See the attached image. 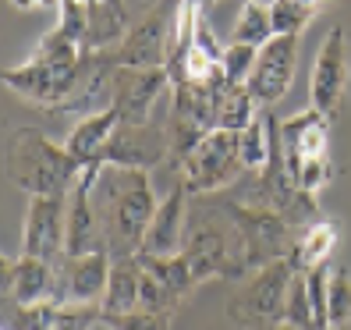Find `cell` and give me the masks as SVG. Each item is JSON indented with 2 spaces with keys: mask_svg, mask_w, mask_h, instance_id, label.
Listing matches in <instances>:
<instances>
[{
  "mask_svg": "<svg viewBox=\"0 0 351 330\" xmlns=\"http://www.w3.org/2000/svg\"><path fill=\"white\" fill-rule=\"evenodd\" d=\"M178 0H156L128 25L125 39L107 50L114 64L121 68H167L171 50V29H174Z\"/></svg>",
  "mask_w": 351,
  "mask_h": 330,
  "instance_id": "8992f818",
  "label": "cell"
},
{
  "mask_svg": "<svg viewBox=\"0 0 351 330\" xmlns=\"http://www.w3.org/2000/svg\"><path fill=\"white\" fill-rule=\"evenodd\" d=\"M319 0H274L270 14H274V32L277 36H302L308 22L316 18Z\"/></svg>",
  "mask_w": 351,
  "mask_h": 330,
  "instance_id": "603a6c76",
  "label": "cell"
},
{
  "mask_svg": "<svg viewBox=\"0 0 351 330\" xmlns=\"http://www.w3.org/2000/svg\"><path fill=\"white\" fill-rule=\"evenodd\" d=\"M241 163L245 171H263L274 153V107H263V114L252 121L245 132H238Z\"/></svg>",
  "mask_w": 351,
  "mask_h": 330,
  "instance_id": "ffe728a7",
  "label": "cell"
},
{
  "mask_svg": "<svg viewBox=\"0 0 351 330\" xmlns=\"http://www.w3.org/2000/svg\"><path fill=\"white\" fill-rule=\"evenodd\" d=\"M64 206L68 196H32L29 210H25V224H22V252L47 259V263H60L64 252Z\"/></svg>",
  "mask_w": 351,
  "mask_h": 330,
  "instance_id": "30bf717a",
  "label": "cell"
},
{
  "mask_svg": "<svg viewBox=\"0 0 351 330\" xmlns=\"http://www.w3.org/2000/svg\"><path fill=\"white\" fill-rule=\"evenodd\" d=\"M277 32H274V14L270 4L263 0H245L238 18H234V32H231V43H245V47H256L263 50Z\"/></svg>",
  "mask_w": 351,
  "mask_h": 330,
  "instance_id": "7402d4cb",
  "label": "cell"
},
{
  "mask_svg": "<svg viewBox=\"0 0 351 330\" xmlns=\"http://www.w3.org/2000/svg\"><path fill=\"white\" fill-rule=\"evenodd\" d=\"M138 259H142V266H146V270L163 287H167V295L174 298L178 309L189 302V295L199 287V281L192 274V263H189V256H184V252H178V256H142L138 252Z\"/></svg>",
  "mask_w": 351,
  "mask_h": 330,
  "instance_id": "d6986e66",
  "label": "cell"
},
{
  "mask_svg": "<svg viewBox=\"0 0 351 330\" xmlns=\"http://www.w3.org/2000/svg\"><path fill=\"white\" fill-rule=\"evenodd\" d=\"M89 4H93V0H89Z\"/></svg>",
  "mask_w": 351,
  "mask_h": 330,
  "instance_id": "836d02e7",
  "label": "cell"
},
{
  "mask_svg": "<svg viewBox=\"0 0 351 330\" xmlns=\"http://www.w3.org/2000/svg\"><path fill=\"white\" fill-rule=\"evenodd\" d=\"M330 125H334V121L319 110H313V107L280 121L284 156H287L291 174L298 167H305L308 160H326L330 156Z\"/></svg>",
  "mask_w": 351,
  "mask_h": 330,
  "instance_id": "9a60e30c",
  "label": "cell"
},
{
  "mask_svg": "<svg viewBox=\"0 0 351 330\" xmlns=\"http://www.w3.org/2000/svg\"><path fill=\"white\" fill-rule=\"evenodd\" d=\"M93 330H110V327H107V323H103V320H99V323H96Z\"/></svg>",
  "mask_w": 351,
  "mask_h": 330,
  "instance_id": "1f68e13d",
  "label": "cell"
},
{
  "mask_svg": "<svg viewBox=\"0 0 351 330\" xmlns=\"http://www.w3.org/2000/svg\"><path fill=\"white\" fill-rule=\"evenodd\" d=\"M110 281V252L89 256H64L57 263V287L53 305H103Z\"/></svg>",
  "mask_w": 351,
  "mask_h": 330,
  "instance_id": "8fae6325",
  "label": "cell"
},
{
  "mask_svg": "<svg viewBox=\"0 0 351 330\" xmlns=\"http://www.w3.org/2000/svg\"><path fill=\"white\" fill-rule=\"evenodd\" d=\"M291 281H295V270L287 259H274L245 281H234L231 295H227V320L241 330H263V327L280 323Z\"/></svg>",
  "mask_w": 351,
  "mask_h": 330,
  "instance_id": "277c9868",
  "label": "cell"
},
{
  "mask_svg": "<svg viewBox=\"0 0 351 330\" xmlns=\"http://www.w3.org/2000/svg\"><path fill=\"white\" fill-rule=\"evenodd\" d=\"M298 64V36H274L256 57L249 75V93L259 99V107H277L287 96Z\"/></svg>",
  "mask_w": 351,
  "mask_h": 330,
  "instance_id": "7c38bea8",
  "label": "cell"
},
{
  "mask_svg": "<svg viewBox=\"0 0 351 330\" xmlns=\"http://www.w3.org/2000/svg\"><path fill=\"white\" fill-rule=\"evenodd\" d=\"M110 330H171V313H146V309H132V313H103L99 316Z\"/></svg>",
  "mask_w": 351,
  "mask_h": 330,
  "instance_id": "4316f807",
  "label": "cell"
},
{
  "mask_svg": "<svg viewBox=\"0 0 351 330\" xmlns=\"http://www.w3.org/2000/svg\"><path fill=\"white\" fill-rule=\"evenodd\" d=\"M259 114H263V107H259V99L249 93V86H227L220 93V103H217V128L245 132Z\"/></svg>",
  "mask_w": 351,
  "mask_h": 330,
  "instance_id": "44dd1931",
  "label": "cell"
},
{
  "mask_svg": "<svg viewBox=\"0 0 351 330\" xmlns=\"http://www.w3.org/2000/svg\"><path fill=\"white\" fill-rule=\"evenodd\" d=\"M189 206H192V196L178 181L156 206L153 224H149L146 238H142V256H178L184 249V238H189Z\"/></svg>",
  "mask_w": 351,
  "mask_h": 330,
  "instance_id": "4fadbf2b",
  "label": "cell"
},
{
  "mask_svg": "<svg viewBox=\"0 0 351 330\" xmlns=\"http://www.w3.org/2000/svg\"><path fill=\"white\" fill-rule=\"evenodd\" d=\"M142 259L138 256H110V281L103 295V313H132L142 302Z\"/></svg>",
  "mask_w": 351,
  "mask_h": 330,
  "instance_id": "2e32d148",
  "label": "cell"
},
{
  "mask_svg": "<svg viewBox=\"0 0 351 330\" xmlns=\"http://www.w3.org/2000/svg\"><path fill=\"white\" fill-rule=\"evenodd\" d=\"M189 4H199V8H206V4H213V0H189Z\"/></svg>",
  "mask_w": 351,
  "mask_h": 330,
  "instance_id": "4dcf8cb0",
  "label": "cell"
},
{
  "mask_svg": "<svg viewBox=\"0 0 351 330\" xmlns=\"http://www.w3.org/2000/svg\"><path fill=\"white\" fill-rule=\"evenodd\" d=\"M171 99L167 68H121L114 71V110L121 121L149 125L160 103Z\"/></svg>",
  "mask_w": 351,
  "mask_h": 330,
  "instance_id": "ba28073f",
  "label": "cell"
},
{
  "mask_svg": "<svg viewBox=\"0 0 351 330\" xmlns=\"http://www.w3.org/2000/svg\"><path fill=\"white\" fill-rule=\"evenodd\" d=\"M334 249H337V220L323 217L295 238L291 252H287V263H291L295 274H308V270H316V266L334 259Z\"/></svg>",
  "mask_w": 351,
  "mask_h": 330,
  "instance_id": "ac0fdd59",
  "label": "cell"
},
{
  "mask_svg": "<svg viewBox=\"0 0 351 330\" xmlns=\"http://www.w3.org/2000/svg\"><path fill=\"white\" fill-rule=\"evenodd\" d=\"M57 287V266L36 256H4V274H0V292L8 302L18 305H43L53 302Z\"/></svg>",
  "mask_w": 351,
  "mask_h": 330,
  "instance_id": "5bb4252c",
  "label": "cell"
},
{
  "mask_svg": "<svg viewBox=\"0 0 351 330\" xmlns=\"http://www.w3.org/2000/svg\"><path fill=\"white\" fill-rule=\"evenodd\" d=\"M156 192L149 171L138 167H117V163H99V174L93 181V210L107 238L110 256H138L142 238H146L153 213H156Z\"/></svg>",
  "mask_w": 351,
  "mask_h": 330,
  "instance_id": "6da1fadb",
  "label": "cell"
},
{
  "mask_svg": "<svg viewBox=\"0 0 351 330\" xmlns=\"http://www.w3.org/2000/svg\"><path fill=\"white\" fill-rule=\"evenodd\" d=\"M284 323H295V327H305V330H319L316 327V313H313V302H308V292H305V274H295L291 287H287Z\"/></svg>",
  "mask_w": 351,
  "mask_h": 330,
  "instance_id": "484cf974",
  "label": "cell"
},
{
  "mask_svg": "<svg viewBox=\"0 0 351 330\" xmlns=\"http://www.w3.org/2000/svg\"><path fill=\"white\" fill-rule=\"evenodd\" d=\"M57 29L64 32L71 43L86 50V32H89V0H60L57 8Z\"/></svg>",
  "mask_w": 351,
  "mask_h": 330,
  "instance_id": "d4e9b609",
  "label": "cell"
},
{
  "mask_svg": "<svg viewBox=\"0 0 351 330\" xmlns=\"http://www.w3.org/2000/svg\"><path fill=\"white\" fill-rule=\"evenodd\" d=\"M348 82H351V57H348V36L344 29H330L323 47L316 54L313 78H308V107L337 121L348 99Z\"/></svg>",
  "mask_w": 351,
  "mask_h": 330,
  "instance_id": "52a82bcc",
  "label": "cell"
},
{
  "mask_svg": "<svg viewBox=\"0 0 351 330\" xmlns=\"http://www.w3.org/2000/svg\"><path fill=\"white\" fill-rule=\"evenodd\" d=\"M11 4L22 11H50V8H60V0H11Z\"/></svg>",
  "mask_w": 351,
  "mask_h": 330,
  "instance_id": "f1b7e54d",
  "label": "cell"
},
{
  "mask_svg": "<svg viewBox=\"0 0 351 330\" xmlns=\"http://www.w3.org/2000/svg\"><path fill=\"white\" fill-rule=\"evenodd\" d=\"M263 330H305V327H295V323H284V320H280V323H274V327H263Z\"/></svg>",
  "mask_w": 351,
  "mask_h": 330,
  "instance_id": "f546056e",
  "label": "cell"
},
{
  "mask_svg": "<svg viewBox=\"0 0 351 330\" xmlns=\"http://www.w3.org/2000/svg\"><path fill=\"white\" fill-rule=\"evenodd\" d=\"M117 110H103V114H93V117H82L68 128V139H64V150L78 160V163H99L103 156V146H107V139L114 135L117 128Z\"/></svg>",
  "mask_w": 351,
  "mask_h": 330,
  "instance_id": "e0dca14e",
  "label": "cell"
},
{
  "mask_svg": "<svg viewBox=\"0 0 351 330\" xmlns=\"http://www.w3.org/2000/svg\"><path fill=\"white\" fill-rule=\"evenodd\" d=\"M82 57H86V50H82L78 43H71V39L53 25L36 43V50L29 54L25 64L4 68V86L11 93H18L22 99L36 103V107L57 110L78 86Z\"/></svg>",
  "mask_w": 351,
  "mask_h": 330,
  "instance_id": "7a4b0ae2",
  "label": "cell"
},
{
  "mask_svg": "<svg viewBox=\"0 0 351 330\" xmlns=\"http://www.w3.org/2000/svg\"><path fill=\"white\" fill-rule=\"evenodd\" d=\"M241 174H245V163H241L238 132L213 128L192 150V156L181 163L178 181L189 189V196H213V192L231 189Z\"/></svg>",
  "mask_w": 351,
  "mask_h": 330,
  "instance_id": "5b68a950",
  "label": "cell"
},
{
  "mask_svg": "<svg viewBox=\"0 0 351 330\" xmlns=\"http://www.w3.org/2000/svg\"><path fill=\"white\" fill-rule=\"evenodd\" d=\"M351 327V277L344 266L330 270V330Z\"/></svg>",
  "mask_w": 351,
  "mask_h": 330,
  "instance_id": "cb8c5ba5",
  "label": "cell"
},
{
  "mask_svg": "<svg viewBox=\"0 0 351 330\" xmlns=\"http://www.w3.org/2000/svg\"><path fill=\"white\" fill-rule=\"evenodd\" d=\"M86 163H78L64 146L39 132V128H14L8 135L4 174L14 189L32 196H68Z\"/></svg>",
  "mask_w": 351,
  "mask_h": 330,
  "instance_id": "3957f363",
  "label": "cell"
},
{
  "mask_svg": "<svg viewBox=\"0 0 351 330\" xmlns=\"http://www.w3.org/2000/svg\"><path fill=\"white\" fill-rule=\"evenodd\" d=\"M256 57H259L256 47H245V43L223 47V78H227V86H249Z\"/></svg>",
  "mask_w": 351,
  "mask_h": 330,
  "instance_id": "83f0119b",
  "label": "cell"
},
{
  "mask_svg": "<svg viewBox=\"0 0 351 330\" xmlns=\"http://www.w3.org/2000/svg\"><path fill=\"white\" fill-rule=\"evenodd\" d=\"M344 330H351V327H344Z\"/></svg>",
  "mask_w": 351,
  "mask_h": 330,
  "instance_id": "d6a6232c",
  "label": "cell"
},
{
  "mask_svg": "<svg viewBox=\"0 0 351 330\" xmlns=\"http://www.w3.org/2000/svg\"><path fill=\"white\" fill-rule=\"evenodd\" d=\"M99 163H117V167H167V132L163 121H149V125H132V121H117L114 135L103 146Z\"/></svg>",
  "mask_w": 351,
  "mask_h": 330,
  "instance_id": "9c48e42d",
  "label": "cell"
}]
</instances>
